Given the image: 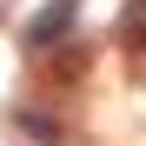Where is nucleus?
<instances>
[{"label": "nucleus", "mask_w": 146, "mask_h": 146, "mask_svg": "<svg viewBox=\"0 0 146 146\" xmlns=\"http://www.w3.org/2000/svg\"><path fill=\"white\" fill-rule=\"evenodd\" d=\"M66 27H73V0H53V7H40L27 20V46H53Z\"/></svg>", "instance_id": "obj_1"}, {"label": "nucleus", "mask_w": 146, "mask_h": 146, "mask_svg": "<svg viewBox=\"0 0 146 146\" xmlns=\"http://www.w3.org/2000/svg\"><path fill=\"white\" fill-rule=\"evenodd\" d=\"M119 33H126V46H133V53H146V0H133V7H126Z\"/></svg>", "instance_id": "obj_2"}]
</instances>
